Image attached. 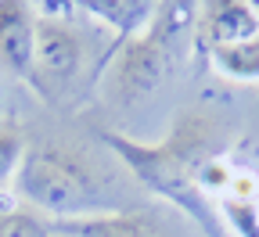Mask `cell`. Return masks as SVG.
Here are the masks:
<instances>
[{"instance_id": "cell-1", "label": "cell", "mask_w": 259, "mask_h": 237, "mask_svg": "<svg viewBox=\"0 0 259 237\" xmlns=\"http://www.w3.org/2000/svg\"><path fill=\"white\" fill-rule=\"evenodd\" d=\"M101 140L119 155V162L134 173L151 194L173 201L202 226L205 237H227L212 201L202 191V169L216 151V122L202 112H184L166 140L141 144L122 133H101Z\"/></svg>"}, {"instance_id": "cell-2", "label": "cell", "mask_w": 259, "mask_h": 237, "mask_svg": "<svg viewBox=\"0 0 259 237\" xmlns=\"http://www.w3.org/2000/svg\"><path fill=\"white\" fill-rule=\"evenodd\" d=\"M15 194L29 209L44 212L51 223L119 212L108 201L105 173L90 162L87 151L61 140H40L25 148V158L15 176Z\"/></svg>"}, {"instance_id": "cell-3", "label": "cell", "mask_w": 259, "mask_h": 237, "mask_svg": "<svg viewBox=\"0 0 259 237\" xmlns=\"http://www.w3.org/2000/svg\"><path fill=\"white\" fill-rule=\"evenodd\" d=\"M83 65V36L65 22V18H47L40 15L36 25V51H32V69L29 83L44 101H61L65 90H72Z\"/></svg>"}, {"instance_id": "cell-4", "label": "cell", "mask_w": 259, "mask_h": 237, "mask_svg": "<svg viewBox=\"0 0 259 237\" xmlns=\"http://www.w3.org/2000/svg\"><path fill=\"white\" fill-rule=\"evenodd\" d=\"M169 58L173 51L151 32H141V36L112 47V97L119 105H137L148 93H155L169 72Z\"/></svg>"}, {"instance_id": "cell-5", "label": "cell", "mask_w": 259, "mask_h": 237, "mask_svg": "<svg viewBox=\"0 0 259 237\" xmlns=\"http://www.w3.org/2000/svg\"><path fill=\"white\" fill-rule=\"evenodd\" d=\"M259 32V15L245 0H198V18H194V47L202 54L252 40Z\"/></svg>"}, {"instance_id": "cell-6", "label": "cell", "mask_w": 259, "mask_h": 237, "mask_svg": "<svg viewBox=\"0 0 259 237\" xmlns=\"http://www.w3.org/2000/svg\"><path fill=\"white\" fill-rule=\"evenodd\" d=\"M36 4L32 0H0V69L29 76L32 51H36Z\"/></svg>"}, {"instance_id": "cell-7", "label": "cell", "mask_w": 259, "mask_h": 237, "mask_svg": "<svg viewBox=\"0 0 259 237\" xmlns=\"http://www.w3.org/2000/svg\"><path fill=\"white\" fill-rule=\"evenodd\" d=\"M76 8L115 32V47L148 32L162 0H76Z\"/></svg>"}, {"instance_id": "cell-8", "label": "cell", "mask_w": 259, "mask_h": 237, "mask_svg": "<svg viewBox=\"0 0 259 237\" xmlns=\"http://www.w3.org/2000/svg\"><path fill=\"white\" fill-rule=\"evenodd\" d=\"M54 233L61 237H166L155 219H148L144 212H130V209L54 223Z\"/></svg>"}, {"instance_id": "cell-9", "label": "cell", "mask_w": 259, "mask_h": 237, "mask_svg": "<svg viewBox=\"0 0 259 237\" xmlns=\"http://www.w3.org/2000/svg\"><path fill=\"white\" fill-rule=\"evenodd\" d=\"M209 65L231 83H245V86H259V32L252 40L241 43H227L205 54Z\"/></svg>"}, {"instance_id": "cell-10", "label": "cell", "mask_w": 259, "mask_h": 237, "mask_svg": "<svg viewBox=\"0 0 259 237\" xmlns=\"http://www.w3.org/2000/svg\"><path fill=\"white\" fill-rule=\"evenodd\" d=\"M0 237H54V223L15 194H0Z\"/></svg>"}, {"instance_id": "cell-11", "label": "cell", "mask_w": 259, "mask_h": 237, "mask_svg": "<svg viewBox=\"0 0 259 237\" xmlns=\"http://www.w3.org/2000/svg\"><path fill=\"white\" fill-rule=\"evenodd\" d=\"M25 148H29V144L22 140V133L0 126V191H4L8 183H15L18 165H22V158H25Z\"/></svg>"}, {"instance_id": "cell-12", "label": "cell", "mask_w": 259, "mask_h": 237, "mask_svg": "<svg viewBox=\"0 0 259 237\" xmlns=\"http://www.w3.org/2000/svg\"><path fill=\"white\" fill-rule=\"evenodd\" d=\"M47 4V18H65L69 11H76V0H44Z\"/></svg>"}, {"instance_id": "cell-13", "label": "cell", "mask_w": 259, "mask_h": 237, "mask_svg": "<svg viewBox=\"0 0 259 237\" xmlns=\"http://www.w3.org/2000/svg\"><path fill=\"white\" fill-rule=\"evenodd\" d=\"M245 4H248V8H252V11L259 15V0H245Z\"/></svg>"}, {"instance_id": "cell-14", "label": "cell", "mask_w": 259, "mask_h": 237, "mask_svg": "<svg viewBox=\"0 0 259 237\" xmlns=\"http://www.w3.org/2000/svg\"><path fill=\"white\" fill-rule=\"evenodd\" d=\"M54 237H61V233H54Z\"/></svg>"}]
</instances>
